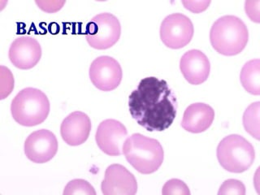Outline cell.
Returning <instances> with one entry per match:
<instances>
[{"instance_id":"cell-5","label":"cell","mask_w":260,"mask_h":195,"mask_svg":"<svg viewBox=\"0 0 260 195\" xmlns=\"http://www.w3.org/2000/svg\"><path fill=\"white\" fill-rule=\"evenodd\" d=\"M217 158L219 165L228 172L242 173L253 165L255 150L246 138L231 134L223 138L218 145Z\"/></svg>"},{"instance_id":"cell-19","label":"cell","mask_w":260,"mask_h":195,"mask_svg":"<svg viewBox=\"0 0 260 195\" xmlns=\"http://www.w3.org/2000/svg\"><path fill=\"white\" fill-rule=\"evenodd\" d=\"M164 195H190L189 187L183 181L179 179H171L162 186Z\"/></svg>"},{"instance_id":"cell-22","label":"cell","mask_w":260,"mask_h":195,"mask_svg":"<svg viewBox=\"0 0 260 195\" xmlns=\"http://www.w3.org/2000/svg\"><path fill=\"white\" fill-rule=\"evenodd\" d=\"M181 3L188 10L199 13L205 11L211 4V1H181Z\"/></svg>"},{"instance_id":"cell-7","label":"cell","mask_w":260,"mask_h":195,"mask_svg":"<svg viewBox=\"0 0 260 195\" xmlns=\"http://www.w3.org/2000/svg\"><path fill=\"white\" fill-rule=\"evenodd\" d=\"M194 28L188 16L173 13L165 17L160 26V39L167 47L181 49L190 43Z\"/></svg>"},{"instance_id":"cell-1","label":"cell","mask_w":260,"mask_h":195,"mask_svg":"<svg viewBox=\"0 0 260 195\" xmlns=\"http://www.w3.org/2000/svg\"><path fill=\"white\" fill-rule=\"evenodd\" d=\"M177 96L165 80L143 78L128 97L130 115L149 132H162L177 116Z\"/></svg>"},{"instance_id":"cell-8","label":"cell","mask_w":260,"mask_h":195,"mask_svg":"<svg viewBox=\"0 0 260 195\" xmlns=\"http://www.w3.org/2000/svg\"><path fill=\"white\" fill-rule=\"evenodd\" d=\"M89 74L93 85L102 91H112L116 89L123 77L119 62L107 55L98 57L92 62Z\"/></svg>"},{"instance_id":"cell-12","label":"cell","mask_w":260,"mask_h":195,"mask_svg":"<svg viewBox=\"0 0 260 195\" xmlns=\"http://www.w3.org/2000/svg\"><path fill=\"white\" fill-rule=\"evenodd\" d=\"M8 55L15 67L20 69H30L40 61L42 47L35 38L20 37L11 44Z\"/></svg>"},{"instance_id":"cell-3","label":"cell","mask_w":260,"mask_h":195,"mask_svg":"<svg viewBox=\"0 0 260 195\" xmlns=\"http://www.w3.org/2000/svg\"><path fill=\"white\" fill-rule=\"evenodd\" d=\"M122 151L130 165L142 174L156 172L165 158L159 142L141 134H134L126 138Z\"/></svg>"},{"instance_id":"cell-20","label":"cell","mask_w":260,"mask_h":195,"mask_svg":"<svg viewBox=\"0 0 260 195\" xmlns=\"http://www.w3.org/2000/svg\"><path fill=\"white\" fill-rule=\"evenodd\" d=\"M246 186L243 183L236 179H229L222 184L218 195H245Z\"/></svg>"},{"instance_id":"cell-11","label":"cell","mask_w":260,"mask_h":195,"mask_svg":"<svg viewBox=\"0 0 260 195\" xmlns=\"http://www.w3.org/2000/svg\"><path fill=\"white\" fill-rule=\"evenodd\" d=\"M101 189L104 195H134L138 191V182L125 167L112 165L106 169Z\"/></svg>"},{"instance_id":"cell-21","label":"cell","mask_w":260,"mask_h":195,"mask_svg":"<svg viewBox=\"0 0 260 195\" xmlns=\"http://www.w3.org/2000/svg\"><path fill=\"white\" fill-rule=\"evenodd\" d=\"M259 1H246L245 9L252 21L259 23Z\"/></svg>"},{"instance_id":"cell-16","label":"cell","mask_w":260,"mask_h":195,"mask_svg":"<svg viewBox=\"0 0 260 195\" xmlns=\"http://www.w3.org/2000/svg\"><path fill=\"white\" fill-rule=\"evenodd\" d=\"M240 81L248 93L260 94V60L252 59L245 63L240 73Z\"/></svg>"},{"instance_id":"cell-13","label":"cell","mask_w":260,"mask_h":195,"mask_svg":"<svg viewBox=\"0 0 260 195\" xmlns=\"http://www.w3.org/2000/svg\"><path fill=\"white\" fill-rule=\"evenodd\" d=\"M180 69L189 84L198 85L207 81L211 71V64L203 51L190 50L181 57Z\"/></svg>"},{"instance_id":"cell-14","label":"cell","mask_w":260,"mask_h":195,"mask_svg":"<svg viewBox=\"0 0 260 195\" xmlns=\"http://www.w3.org/2000/svg\"><path fill=\"white\" fill-rule=\"evenodd\" d=\"M91 131V121L84 112L69 114L60 126L61 137L68 145L72 146L83 144Z\"/></svg>"},{"instance_id":"cell-2","label":"cell","mask_w":260,"mask_h":195,"mask_svg":"<svg viewBox=\"0 0 260 195\" xmlns=\"http://www.w3.org/2000/svg\"><path fill=\"white\" fill-rule=\"evenodd\" d=\"M249 31L246 24L235 16H224L218 19L211 27V46L226 56L238 55L246 48Z\"/></svg>"},{"instance_id":"cell-6","label":"cell","mask_w":260,"mask_h":195,"mask_svg":"<svg viewBox=\"0 0 260 195\" xmlns=\"http://www.w3.org/2000/svg\"><path fill=\"white\" fill-rule=\"evenodd\" d=\"M121 35V25L116 16L104 12L91 19L86 24L85 39L92 48L106 50L117 43Z\"/></svg>"},{"instance_id":"cell-15","label":"cell","mask_w":260,"mask_h":195,"mask_svg":"<svg viewBox=\"0 0 260 195\" xmlns=\"http://www.w3.org/2000/svg\"><path fill=\"white\" fill-rule=\"evenodd\" d=\"M215 119V111L203 103L191 104L185 109L181 127L187 132L200 134L211 127Z\"/></svg>"},{"instance_id":"cell-9","label":"cell","mask_w":260,"mask_h":195,"mask_svg":"<svg viewBox=\"0 0 260 195\" xmlns=\"http://www.w3.org/2000/svg\"><path fill=\"white\" fill-rule=\"evenodd\" d=\"M128 131L121 122L108 119L100 123L95 134V141L100 150L110 156L123 154V146Z\"/></svg>"},{"instance_id":"cell-17","label":"cell","mask_w":260,"mask_h":195,"mask_svg":"<svg viewBox=\"0 0 260 195\" xmlns=\"http://www.w3.org/2000/svg\"><path fill=\"white\" fill-rule=\"evenodd\" d=\"M260 103L255 102L250 104L243 115V126L246 132L254 137L256 140L260 139Z\"/></svg>"},{"instance_id":"cell-18","label":"cell","mask_w":260,"mask_h":195,"mask_svg":"<svg viewBox=\"0 0 260 195\" xmlns=\"http://www.w3.org/2000/svg\"><path fill=\"white\" fill-rule=\"evenodd\" d=\"M63 195H96V191L87 181L83 179H75L69 181L63 189Z\"/></svg>"},{"instance_id":"cell-4","label":"cell","mask_w":260,"mask_h":195,"mask_svg":"<svg viewBox=\"0 0 260 195\" xmlns=\"http://www.w3.org/2000/svg\"><path fill=\"white\" fill-rule=\"evenodd\" d=\"M15 121L26 127L39 125L46 120L50 112V102L42 90L25 88L16 94L11 104Z\"/></svg>"},{"instance_id":"cell-10","label":"cell","mask_w":260,"mask_h":195,"mask_svg":"<svg viewBox=\"0 0 260 195\" xmlns=\"http://www.w3.org/2000/svg\"><path fill=\"white\" fill-rule=\"evenodd\" d=\"M24 154L36 164L51 160L58 151V141L50 130L40 129L29 134L24 142Z\"/></svg>"}]
</instances>
